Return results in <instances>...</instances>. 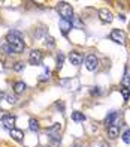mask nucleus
I'll list each match as a JSON object with an SVG mask.
<instances>
[{
    "mask_svg": "<svg viewBox=\"0 0 130 147\" xmlns=\"http://www.w3.org/2000/svg\"><path fill=\"white\" fill-rule=\"evenodd\" d=\"M58 131H60V125L58 123H55L53 128L49 129V135H51V138H53V141H58V137H60V134H58Z\"/></svg>",
    "mask_w": 130,
    "mask_h": 147,
    "instance_id": "9",
    "label": "nucleus"
},
{
    "mask_svg": "<svg viewBox=\"0 0 130 147\" xmlns=\"http://www.w3.org/2000/svg\"><path fill=\"white\" fill-rule=\"evenodd\" d=\"M75 26H78V27H79V26H81V21H79V20H78V18L75 20Z\"/></svg>",
    "mask_w": 130,
    "mask_h": 147,
    "instance_id": "25",
    "label": "nucleus"
},
{
    "mask_svg": "<svg viewBox=\"0 0 130 147\" xmlns=\"http://www.w3.org/2000/svg\"><path fill=\"white\" fill-rule=\"evenodd\" d=\"M6 101L9 104H17V98L14 95H6Z\"/></svg>",
    "mask_w": 130,
    "mask_h": 147,
    "instance_id": "21",
    "label": "nucleus"
},
{
    "mask_svg": "<svg viewBox=\"0 0 130 147\" xmlns=\"http://www.w3.org/2000/svg\"><path fill=\"white\" fill-rule=\"evenodd\" d=\"M3 98H5V93H3V92H0V101H2Z\"/></svg>",
    "mask_w": 130,
    "mask_h": 147,
    "instance_id": "26",
    "label": "nucleus"
},
{
    "mask_svg": "<svg viewBox=\"0 0 130 147\" xmlns=\"http://www.w3.org/2000/svg\"><path fill=\"white\" fill-rule=\"evenodd\" d=\"M72 120L73 122H84V120H85V116L79 111H75V113H72Z\"/></svg>",
    "mask_w": 130,
    "mask_h": 147,
    "instance_id": "14",
    "label": "nucleus"
},
{
    "mask_svg": "<svg viewBox=\"0 0 130 147\" xmlns=\"http://www.w3.org/2000/svg\"><path fill=\"white\" fill-rule=\"evenodd\" d=\"M111 39H112L114 42L120 44V45H124L126 44V33L123 32V30H120V29H115L111 33Z\"/></svg>",
    "mask_w": 130,
    "mask_h": 147,
    "instance_id": "3",
    "label": "nucleus"
},
{
    "mask_svg": "<svg viewBox=\"0 0 130 147\" xmlns=\"http://www.w3.org/2000/svg\"><path fill=\"white\" fill-rule=\"evenodd\" d=\"M123 141H124V143H130V131H126L124 134H123Z\"/></svg>",
    "mask_w": 130,
    "mask_h": 147,
    "instance_id": "19",
    "label": "nucleus"
},
{
    "mask_svg": "<svg viewBox=\"0 0 130 147\" xmlns=\"http://www.w3.org/2000/svg\"><path fill=\"white\" fill-rule=\"evenodd\" d=\"M118 134H120V126L117 125V123L111 125L108 128V135L111 137V138H117V137H118Z\"/></svg>",
    "mask_w": 130,
    "mask_h": 147,
    "instance_id": "10",
    "label": "nucleus"
},
{
    "mask_svg": "<svg viewBox=\"0 0 130 147\" xmlns=\"http://www.w3.org/2000/svg\"><path fill=\"white\" fill-rule=\"evenodd\" d=\"M2 123H3L5 128L9 129V131L15 129V117H12V116H3Z\"/></svg>",
    "mask_w": 130,
    "mask_h": 147,
    "instance_id": "7",
    "label": "nucleus"
},
{
    "mask_svg": "<svg viewBox=\"0 0 130 147\" xmlns=\"http://www.w3.org/2000/svg\"><path fill=\"white\" fill-rule=\"evenodd\" d=\"M29 62H30L31 65H35V66L41 65V63H42V53L39 51V50H33V51L30 53Z\"/></svg>",
    "mask_w": 130,
    "mask_h": 147,
    "instance_id": "5",
    "label": "nucleus"
},
{
    "mask_svg": "<svg viewBox=\"0 0 130 147\" xmlns=\"http://www.w3.org/2000/svg\"><path fill=\"white\" fill-rule=\"evenodd\" d=\"M58 26H60V30H61L63 35H66V33L72 29V23L66 21V20H60V24H58Z\"/></svg>",
    "mask_w": 130,
    "mask_h": 147,
    "instance_id": "11",
    "label": "nucleus"
},
{
    "mask_svg": "<svg viewBox=\"0 0 130 147\" xmlns=\"http://www.w3.org/2000/svg\"><path fill=\"white\" fill-rule=\"evenodd\" d=\"M23 69H24V63H23V62H18V63H15V66H14V71L19 72V71H23Z\"/></svg>",
    "mask_w": 130,
    "mask_h": 147,
    "instance_id": "20",
    "label": "nucleus"
},
{
    "mask_svg": "<svg viewBox=\"0 0 130 147\" xmlns=\"http://www.w3.org/2000/svg\"><path fill=\"white\" fill-rule=\"evenodd\" d=\"M97 65H99V60H97V57L94 54H88L85 57V68L88 71H94L97 68Z\"/></svg>",
    "mask_w": 130,
    "mask_h": 147,
    "instance_id": "4",
    "label": "nucleus"
},
{
    "mask_svg": "<svg viewBox=\"0 0 130 147\" xmlns=\"http://www.w3.org/2000/svg\"><path fill=\"white\" fill-rule=\"evenodd\" d=\"M63 60H64L63 54H58L57 56V62H58V66H60V68H61V65H63Z\"/></svg>",
    "mask_w": 130,
    "mask_h": 147,
    "instance_id": "23",
    "label": "nucleus"
},
{
    "mask_svg": "<svg viewBox=\"0 0 130 147\" xmlns=\"http://www.w3.org/2000/svg\"><path fill=\"white\" fill-rule=\"evenodd\" d=\"M29 128L31 132H36L39 129V125H37V120L36 119H30V122H29Z\"/></svg>",
    "mask_w": 130,
    "mask_h": 147,
    "instance_id": "16",
    "label": "nucleus"
},
{
    "mask_svg": "<svg viewBox=\"0 0 130 147\" xmlns=\"http://www.w3.org/2000/svg\"><path fill=\"white\" fill-rule=\"evenodd\" d=\"M0 119H3V110L0 108Z\"/></svg>",
    "mask_w": 130,
    "mask_h": 147,
    "instance_id": "27",
    "label": "nucleus"
},
{
    "mask_svg": "<svg viewBox=\"0 0 130 147\" xmlns=\"http://www.w3.org/2000/svg\"><path fill=\"white\" fill-rule=\"evenodd\" d=\"M69 60H70V63L72 65H75V66H79L81 63H82V56L79 54V53H76V51H72L69 54Z\"/></svg>",
    "mask_w": 130,
    "mask_h": 147,
    "instance_id": "8",
    "label": "nucleus"
},
{
    "mask_svg": "<svg viewBox=\"0 0 130 147\" xmlns=\"http://www.w3.org/2000/svg\"><path fill=\"white\" fill-rule=\"evenodd\" d=\"M123 86H124V89H129V86H130V77H129V71L127 69L124 72V78H123Z\"/></svg>",
    "mask_w": 130,
    "mask_h": 147,
    "instance_id": "17",
    "label": "nucleus"
},
{
    "mask_svg": "<svg viewBox=\"0 0 130 147\" xmlns=\"http://www.w3.org/2000/svg\"><path fill=\"white\" fill-rule=\"evenodd\" d=\"M115 119H117V113H115V111H111V113H109V116L106 117V120H105V123H106L108 128H109L111 125H114V120H115Z\"/></svg>",
    "mask_w": 130,
    "mask_h": 147,
    "instance_id": "13",
    "label": "nucleus"
},
{
    "mask_svg": "<svg viewBox=\"0 0 130 147\" xmlns=\"http://www.w3.org/2000/svg\"><path fill=\"white\" fill-rule=\"evenodd\" d=\"M129 96H130V89H123V98H124V101H129Z\"/></svg>",
    "mask_w": 130,
    "mask_h": 147,
    "instance_id": "22",
    "label": "nucleus"
},
{
    "mask_svg": "<svg viewBox=\"0 0 130 147\" xmlns=\"http://www.w3.org/2000/svg\"><path fill=\"white\" fill-rule=\"evenodd\" d=\"M39 80H41V81H47V80H49V71L45 69V72L41 75V78H39Z\"/></svg>",
    "mask_w": 130,
    "mask_h": 147,
    "instance_id": "18",
    "label": "nucleus"
},
{
    "mask_svg": "<svg viewBox=\"0 0 130 147\" xmlns=\"http://www.w3.org/2000/svg\"><path fill=\"white\" fill-rule=\"evenodd\" d=\"M11 137L15 140V141H23V138H24V134L19 131V129H12L11 131Z\"/></svg>",
    "mask_w": 130,
    "mask_h": 147,
    "instance_id": "12",
    "label": "nucleus"
},
{
    "mask_svg": "<svg viewBox=\"0 0 130 147\" xmlns=\"http://www.w3.org/2000/svg\"><path fill=\"white\" fill-rule=\"evenodd\" d=\"M99 17H100V20L103 23H111L114 20V15H112V12L109 9H100L99 11Z\"/></svg>",
    "mask_w": 130,
    "mask_h": 147,
    "instance_id": "6",
    "label": "nucleus"
},
{
    "mask_svg": "<svg viewBox=\"0 0 130 147\" xmlns=\"http://www.w3.org/2000/svg\"><path fill=\"white\" fill-rule=\"evenodd\" d=\"M6 44L9 45L12 53H21L24 51V47H25L21 35L18 32H9L8 36H6Z\"/></svg>",
    "mask_w": 130,
    "mask_h": 147,
    "instance_id": "1",
    "label": "nucleus"
},
{
    "mask_svg": "<svg viewBox=\"0 0 130 147\" xmlns=\"http://www.w3.org/2000/svg\"><path fill=\"white\" fill-rule=\"evenodd\" d=\"M58 12H60V15L63 17V20H66V21H70V20L73 18V11H72V6H70L67 2H60L57 6Z\"/></svg>",
    "mask_w": 130,
    "mask_h": 147,
    "instance_id": "2",
    "label": "nucleus"
},
{
    "mask_svg": "<svg viewBox=\"0 0 130 147\" xmlns=\"http://www.w3.org/2000/svg\"><path fill=\"white\" fill-rule=\"evenodd\" d=\"M14 90H15V93H23V92L25 90V84H24L23 81H18V83H15V86H14Z\"/></svg>",
    "mask_w": 130,
    "mask_h": 147,
    "instance_id": "15",
    "label": "nucleus"
},
{
    "mask_svg": "<svg viewBox=\"0 0 130 147\" xmlns=\"http://www.w3.org/2000/svg\"><path fill=\"white\" fill-rule=\"evenodd\" d=\"M47 44H49V47H54V39L53 38H47Z\"/></svg>",
    "mask_w": 130,
    "mask_h": 147,
    "instance_id": "24",
    "label": "nucleus"
},
{
    "mask_svg": "<svg viewBox=\"0 0 130 147\" xmlns=\"http://www.w3.org/2000/svg\"><path fill=\"white\" fill-rule=\"evenodd\" d=\"M76 147H79V146H76Z\"/></svg>",
    "mask_w": 130,
    "mask_h": 147,
    "instance_id": "29",
    "label": "nucleus"
},
{
    "mask_svg": "<svg viewBox=\"0 0 130 147\" xmlns=\"http://www.w3.org/2000/svg\"><path fill=\"white\" fill-rule=\"evenodd\" d=\"M129 29H130V23H129Z\"/></svg>",
    "mask_w": 130,
    "mask_h": 147,
    "instance_id": "28",
    "label": "nucleus"
}]
</instances>
